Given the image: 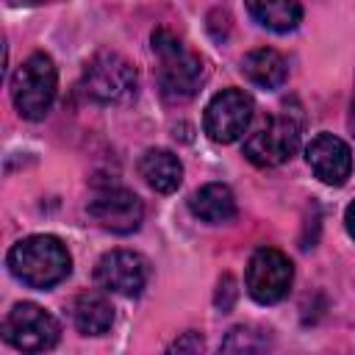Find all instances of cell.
Masks as SVG:
<instances>
[{
    "label": "cell",
    "instance_id": "6da1fadb",
    "mask_svg": "<svg viewBox=\"0 0 355 355\" xmlns=\"http://www.w3.org/2000/svg\"><path fill=\"white\" fill-rule=\"evenodd\" d=\"M153 53L158 55V92L166 103H186L191 100L202 80H205V67L197 53H191L172 31L158 28L153 33Z\"/></svg>",
    "mask_w": 355,
    "mask_h": 355
},
{
    "label": "cell",
    "instance_id": "7a4b0ae2",
    "mask_svg": "<svg viewBox=\"0 0 355 355\" xmlns=\"http://www.w3.org/2000/svg\"><path fill=\"white\" fill-rule=\"evenodd\" d=\"M6 263L11 275L31 288H50L61 283L72 269V258L55 236H28L17 241L8 250Z\"/></svg>",
    "mask_w": 355,
    "mask_h": 355
},
{
    "label": "cell",
    "instance_id": "3957f363",
    "mask_svg": "<svg viewBox=\"0 0 355 355\" xmlns=\"http://www.w3.org/2000/svg\"><path fill=\"white\" fill-rule=\"evenodd\" d=\"M55 86H58V72L55 64L47 53H33L28 55L19 69L11 78V97L22 119H44L55 100Z\"/></svg>",
    "mask_w": 355,
    "mask_h": 355
},
{
    "label": "cell",
    "instance_id": "277c9868",
    "mask_svg": "<svg viewBox=\"0 0 355 355\" xmlns=\"http://www.w3.org/2000/svg\"><path fill=\"white\" fill-rule=\"evenodd\" d=\"M139 89V75L130 61H125L119 53H97L86 69H83V92L94 103L103 105H116L128 103L136 97Z\"/></svg>",
    "mask_w": 355,
    "mask_h": 355
},
{
    "label": "cell",
    "instance_id": "5b68a950",
    "mask_svg": "<svg viewBox=\"0 0 355 355\" xmlns=\"http://www.w3.org/2000/svg\"><path fill=\"white\" fill-rule=\"evenodd\" d=\"M58 336H61L58 322L33 302H17L3 322V338L19 352L53 349L58 344Z\"/></svg>",
    "mask_w": 355,
    "mask_h": 355
},
{
    "label": "cell",
    "instance_id": "8992f818",
    "mask_svg": "<svg viewBox=\"0 0 355 355\" xmlns=\"http://www.w3.org/2000/svg\"><path fill=\"white\" fill-rule=\"evenodd\" d=\"M291 280H294V266L291 261L275 250V247H261L252 252L250 263H247V272H244V283H247V291L255 302L261 305H272V302H280L288 288H291Z\"/></svg>",
    "mask_w": 355,
    "mask_h": 355
},
{
    "label": "cell",
    "instance_id": "52a82bcc",
    "mask_svg": "<svg viewBox=\"0 0 355 355\" xmlns=\"http://www.w3.org/2000/svg\"><path fill=\"white\" fill-rule=\"evenodd\" d=\"M297 147L300 122L291 114H277L244 141V155L255 166H280L297 153Z\"/></svg>",
    "mask_w": 355,
    "mask_h": 355
},
{
    "label": "cell",
    "instance_id": "ba28073f",
    "mask_svg": "<svg viewBox=\"0 0 355 355\" xmlns=\"http://www.w3.org/2000/svg\"><path fill=\"white\" fill-rule=\"evenodd\" d=\"M250 119H252V97L241 89H222L205 105L202 128L208 139L219 144H230L244 136Z\"/></svg>",
    "mask_w": 355,
    "mask_h": 355
},
{
    "label": "cell",
    "instance_id": "9c48e42d",
    "mask_svg": "<svg viewBox=\"0 0 355 355\" xmlns=\"http://www.w3.org/2000/svg\"><path fill=\"white\" fill-rule=\"evenodd\" d=\"M86 211L94 219V225H100L108 233H119V236L139 230L141 216H144L141 200L130 189H122V186H108V189L94 191Z\"/></svg>",
    "mask_w": 355,
    "mask_h": 355
},
{
    "label": "cell",
    "instance_id": "30bf717a",
    "mask_svg": "<svg viewBox=\"0 0 355 355\" xmlns=\"http://www.w3.org/2000/svg\"><path fill=\"white\" fill-rule=\"evenodd\" d=\"M100 288L122 297H139L150 280V263L133 250H111L94 266Z\"/></svg>",
    "mask_w": 355,
    "mask_h": 355
},
{
    "label": "cell",
    "instance_id": "8fae6325",
    "mask_svg": "<svg viewBox=\"0 0 355 355\" xmlns=\"http://www.w3.org/2000/svg\"><path fill=\"white\" fill-rule=\"evenodd\" d=\"M305 161L313 175L327 186H344L352 172V150L333 133H319L305 147Z\"/></svg>",
    "mask_w": 355,
    "mask_h": 355
},
{
    "label": "cell",
    "instance_id": "7c38bea8",
    "mask_svg": "<svg viewBox=\"0 0 355 355\" xmlns=\"http://www.w3.org/2000/svg\"><path fill=\"white\" fill-rule=\"evenodd\" d=\"M139 175L158 194H172L180 186V180H183V164H180V158L175 153L161 150V147H153V150H147L141 155Z\"/></svg>",
    "mask_w": 355,
    "mask_h": 355
},
{
    "label": "cell",
    "instance_id": "4fadbf2b",
    "mask_svg": "<svg viewBox=\"0 0 355 355\" xmlns=\"http://www.w3.org/2000/svg\"><path fill=\"white\" fill-rule=\"evenodd\" d=\"M189 208L208 225H225L236 216V197L225 183H205L189 197Z\"/></svg>",
    "mask_w": 355,
    "mask_h": 355
},
{
    "label": "cell",
    "instance_id": "5bb4252c",
    "mask_svg": "<svg viewBox=\"0 0 355 355\" xmlns=\"http://www.w3.org/2000/svg\"><path fill=\"white\" fill-rule=\"evenodd\" d=\"M72 319L83 336H103L114 324V305L100 291H83L72 302Z\"/></svg>",
    "mask_w": 355,
    "mask_h": 355
},
{
    "label": "cell",
    "instance_id": "9a60e30c",
    "mask_svg": "<svg viewBox=\"0 0 355 355\" xmlns=\"http://www.w3.org/2000/svg\"><path fill=\"white\" fill-rule=\"evenodd\" d=\"M241 72L250 83H255L261 89H277V86H283V80L288 75V67H286V58L277 50L258 47V50H250L244 55Z\"/></svg>",
    "mask_w": 355,
    "mask_h": 355
},
{
    "label": "cell",
    "instance_id": "2e32d148",
    "mask_svg": "<svg viewBox=\"0 0 355 355\" xmlns=\"http://www.w3.org/2000/svg\"><path fill=\"white\" fill-rule=\"evenodd\" d=\"M252 19L275 33H288L300 25L302 8L297 0H244Z\"/></svg>",
    "mask_w": 355,
    "mask_h": 355
},
{
    "label": "cell",
    "instance_id": "e0dca14e",
    "mask_svg": "<svg viewBox=\"0 0 355 355\" xmlns=\"http://www.w3.org/2000/svg\"><path fill=\"white\" fill-rule=\"evenodd\" d=\"M272 347V338L266 330H258V327H233L227 333V338L222 341V352H263Z\"/></svg>",
    "mask_w": 355,
    "mask_h": 355
},
{
    "label": "cell",
    "instance_id": "ac0fdd59",
    "mask_svg": "<svg viewBox=\"0 0 355 355\" xmlns=\"http://www.w3.org/2000/svg\"><path fill=\"white\" fill-rule=\"evenodd\" d=\"M205 344H202V336L200 333H183V338H178L175 344H169V352H200Z\"/></svg>",
    "mask_w": 355,
    "mask_h": 355
},
{
    "label": "cell",
    "instance_id": "d6986e66",
    "mask_svg": "<svg viewBox=\"0 0 355 355\" xmlns=\"http://www.w3.org/2000/svg\"><path fill=\"white\" fill-rule=\"evenodd\" d=\"M233 300H236V288H233V277H230V275H225V277L219 280V291H216V302H219V308H222V311H230V305H233Z\"/></svg>",
    "mask_w": 355,
    "mask_h": 355
},
{
    "label": "cell",
    "instance_id": "ffe728a7",
    "mask_svg": "<svg viewBox=\"0 0 355 355\" xmlns=\"http://www.w3.org/2000/svg\"><path fill=\"white\" fill-rule=\"evenodd\" d=\"M344 225H347V233L355 239V202L347 205V214H344Z\"/></svg>",
    "mask_w": 355,
    "mask_h": 355
},
{
    "label": "cell",
    "instance_id": "44dd1931",
    "mask_svg": "<svg viewBox=\"0 0 355 355\" xmlns=\"http://www.w3.org/2000/svg\"><path fill=\"white\" fill-rule=\"evenodd\" d=\"M11 6H39V3H47V0H8Z\"/></svg>",
    "mask_w": 355,
    "mask_h": 355
},
{
    "label": "cell",
    "instance_id": "7402d4cb",
    "mask_svg": "<svg viewBox=\"0 0 355 355\" xmlns=\"http://www.w3.org/2000/svg\"><path fill=\"white\" fill-rule=\"evenodd\" d=\"M352 128H355V100H352Z\"/></svg>",
    "mask_w": 355,
    "mask_h": 355
}]
</instances>
